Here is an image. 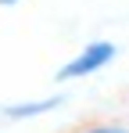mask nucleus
<instances>
[{
  "instance_id": "nucleus-1",
  "label": "nucleus",
  "mask_w": 129,
  "mask_h": 133,
  "mask_svg": "<svg viewBox=\"0 0 129 133\" xmlns=\"http://www.w3.org/2000/svg\"><path fill=\"white\" fill-rule=\"evenodd\" d=\"M115 54H118V47L111 43V40H93V43H86L79 54H72L68 61H64L58 72H54V79L58 83H68V79H86V76H93V72H101L115 61Z\"/></svg>"
},
{
  "instance_id": "nucleus-2",
  "label": "nucleus",
  "mask_w": 129,
  "mask_h": 133,
  "mask_svg": "<svg viewBox=\"0 0 129 133\" xmlns=\"http://www.w3.org/2000/svg\"><path fill=\"white\" fill-rule=\"evenodd\" d=\"M64 97L61 94H50V97H36V101H18V104H4L0 108V115L7 119V122H25V119H40V115H47V111L61 108Z\"/></svg>"
},
{
  "instance_id": "nucleus-3",
  "label": "nucleus",
  "mask_w": 129,
  "mask_h": 133,
  "mask_svg": "<svg viewBox=\"0 0 129 133\" xmlns=\"http://www.w3.org/2000/svg\"><path fill=\"white\" fill-rule=\"evenodd\" d=\"M79 133H129V126H118V122H93Z\"/></svg>"
},
{
  "instance_id": "nucleus-4",
  "label": "nucleus",
  "mask_w": 129,
  "mask_h": 133,
  "mask_svg": "<svg viewBox=\"0 0 129 133\" xmlns=\"http://www.w3.org/2000/svg\"><path fill=\"white\" fill-rule=\"evenodd\" d=\"M15 4H22V0H0V7H15Z\"/></svg>"
}]
</instances>
